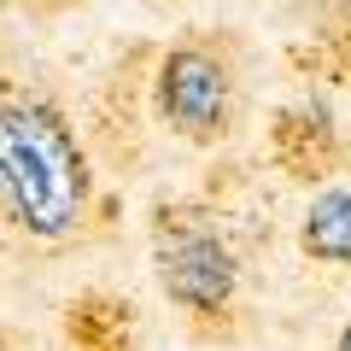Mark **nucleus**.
Segmentation results:
<instances>
[{
    "instance_id": "1",
    "label": "nucleus",
    "mask_w": 351,
    "mask_h": 351,
    "mask_svg": "<svg viewBox=\"0 0 351 351\" xmlns=\"http://www.w3.org/2000/svg\"><path fill=\"white\" fill-rule=\"evenodd\" d=\"M0 182L6 217L41 246L82 234L94 217V170L59 100L12 88L0 112Z\"/></svg>"
},
{
    "instance_id": "2",
    "label": "nucleus",
    "mask_w": 351,
    "mask_h": 351,
    "mask_svg": "<svg viewBox=\"0 0 351 351\" xmlns=\"http://www.w3.org/2000/svg\"><path fill=\"white\" fill-rule=\"evenodd\" d=\"M152 100H158V117L188 147H217L234 123V71L205 41H182L158 59Z\"/></svg>"
},
{
    "instance_id": "3",
    "label": "nucleus",
    "mask_w": 351,
    "mask_h": 351,
    "mask_svg": "<svg viewBox=\"0 0 351 351\" xmlns=\"http://www.w3.org/2000/svg\"><path fill=\"white\" fill-rule=\"evenodd\" d=\"M158 287L193 322H223L240 293V263L223 234H211L199 223H164L158 228Z\"/></svg>"
},
{
    "instance_id": "4",
    "label": "nucleus",
    "mask_w": 351,
    "mask_h": 351,
    "mask_svg": "<svg viewBox=\"0 0 351 351\" xmlns=\"http://www.w3.org/2000/svg\"><path fill=\"white\" fill-rule=\"evenodd\" d=\"M299 246L316 263L351 269V188H322L316 193L304 223H299Z\"/></svg>"
},
{
    "instance_id": "5",
    "label": "nucleus",
    "mask_w": 351,
    "mask_h": 351,
    "mask_svg": "<svg viewBox=\"0 0 351 351\" xmlns=\"http://www.w3.org/2000/svg\"><path fill=\"white\" fill-rule=\"evenodd\" d=\"M129 304L123 299H106V293H88V299L71 304V322H64V334H71L76 351H129V339H135V322H129Z\"/></svg>"
},
{
    "instance_id": "6",
    "label": "nucleus",
    "mask_w": 351,
    "mask_h": 351,
    "mask_svg": "<svg viewBox=\"0 0 351 351\" xmlns=\"http://www.w3.org/2000/svg\"><path fill=\"white\" fill-rule=\"evenodd\" d=\"M334 351H351V322L339 328V346H334Z\"/></svg>"
},
{
    "instance_id": "7",
    "label": "nucleus",
    "mask_w": 351,
    "mask_h": 351,
    "mask_svg": "<svg viewBox=\"0 0 351 351\" xmlns=\"http://www.w3.org/2000/svg\"><path fill=\"white\" fill-rule=\"evenodd\" d=\"M339 6H346V12H351V0H339Z\"/></svg>"
}]
</instances>
